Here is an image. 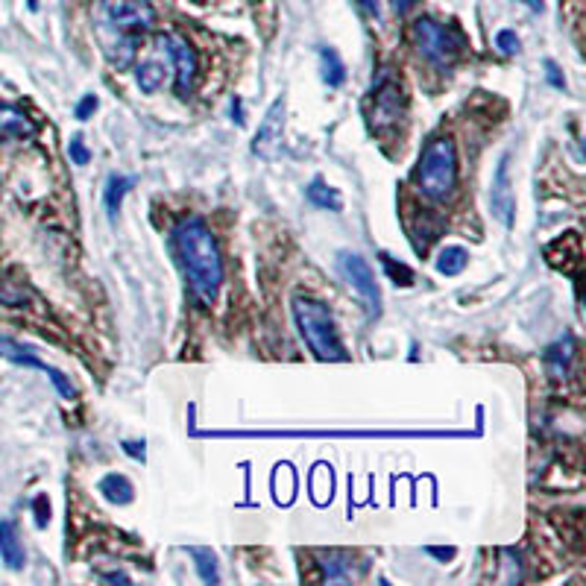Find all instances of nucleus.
Listing matches in <instances>:
<instances>
[{
  "instance_id": "obj_1",
  "label": "nucleus",
  "mask_w": 586,
  "mask_h": 586,
  "mask_svg": "<svg viewBox=\"0 0 586 586\" xmlns=\"http://www.w3.org/2000/svg\"><path fill=\"white\" fill-rule=\"evenodd\" d=\"M153 24H156V12L147 0H98L94 27L103 54L117 71L133 65L138 38L150 33Z\"/></svg>"
},
{
  "instance_id": "obj_2",
  "label": "nucleus",
  "mask_w": 586,
  "mask_h": 586,
  "mask_svg": "<svg viewBox=\"0 0 586 586\" xmlns=\"http://www.w3.org/2000/svg\"><path fill=\"white\" fill-rule=\"evenodd\" d=\"M173 249H177L179 264L185 270L191 293L203 305H212L223 284V258L212 229L200 217H185L173 229Z\"/></svg>"
},
{
  "instance_id": "obj_3",
  "label": "nucleus",
  "mask_w": 586,
  "mask_h": 586,
  "mask_svg": "<svg viewBox=\"0 0 586 586\" xmlns=\"http://www.w3.org/2000/svg\"><path fill=\"white\" fill-rule=\"evenodd\" d=\"M293 320H296V329L305 338L308 349L320 361H347L349 356L340 343L329 305H323L320 300H312V296H293Z\"/></svg>"
},
{
  "instance_id": "obj_4",
  "label": "nucleus",
  "mask_w": 586,
  "mask_h": 586,
  "mask_svg": "<svg viewBox=\"0 0 586 586\" xmlns=\"http://www.w3.org/2000/svg\"><path fill=\"white\" fill-rule=\"evenodd\" d=\"M417 185L431 203H446L458 188V150L452 138H431L417 165Z\"/></svg>"
},
{
  "instance_id": "obj_5",
  "label": "nucleus",
  "mask_w": 586,
  "mask_h": 586,
  "mask_svg": "<svg viewBox=\"0 0 586 586\" xmlns=\"http://www.w3.org/2000/svg\"><path fill=\"white\" fill-rule=\"evenodd\" d=\"M410 38H414V47L419 50V56L435 65V68H443V71L458 63V56L463 50V38L452 27H446L435 19L414 21Z\"/></svg>"
},
{
  "instance_id": "obj_6",
  "label": "nucleus",
  "mask_w": 586,
  "mask_h": 586,
  "mask_svg": "<svg viewBox=\"0 0 586 586\" xmlns=\"http://www.w3.org/2000/svg\"><path fill=\"white\" fill-rule=\"evenodd\" d=\"M375 106H373V126L375 133H384L402 121L405 115V89L399 80H393L391 74H382V80L375 82Z\"/></svg>"
},
{
  "instance_id": "obj_7",
  "label": "nucleus",
  "mask_w": 586,
  "mask_h": 586,
  "mask_svg": "<svg viewBox=\"0 0 586 586\" xmlns=\"http://www.w3.org/2000/svg\"><path fill=\"white\" fill-rule=\"evenodd\" d=\"M340 267H343V273H347L349 284L358 291V296L364 300L370 317H379L382 314V291H379V282H375L373 267L367 264L358 252H340Z\"/></svg>"
},
{
  "instance_id": "obj_8",
  "label": "nucleus",
  "mask_w": 586,
  "mask_h": 586,
  "mask_svg": "<svg viewBox=\"0 0 586 586\" xmlns=\"http://www.w3.org/2000/svg\"><path fill=\"white\" fill-rule=\"evenodd\" d=\"M489 212L505 229H510L516 221V196L514 182H510V153H505L496 165L493 173V185H489Z\"/></svg>"
},
{
  "instance_id": "obj_9",
  "label": "nucleus",
  "mask_w": 586,
  "mask_h": 586,
  "mask_svg": "<svg viewBox=\"0 0 586 586\" xmlns=\"http://www.w3.org/2000/svg\"><path fill=\"white\" fill-rule=\"evenodd\" d=\"M282 135H284V98H275L267 109V115L258 124L256 142H252V153L258 159L273 161L282 150Z\"/></svg>"
},
{
  "instance_id": "obj_10",
  "label": "nucleus",
  "mask_w": 586,
  "mask_h": 586,
  "mask_svg": "<svg viewBox=\"0 0 586 586\" xmlns=\"http://www.w3.org/2000/svg\"><path fill=\"white\" fill-rule=\"evenodd\" d=\"M159 45L165 47V54L173 59V68H177V94L179 98H188V94L194 91V80H196L194 47L179 36H159Z\"/></svg>"
},
{
  "instance_id": "obj_11",
  "label": "nucleus",
  "mask_w": 586,
  "mask_h": 586,
  "mask_svg": "<svg viewBox=\"0 0 586 586\" xmlns=\"http://www.w3.org/2000/svg\"><path fill=\"white\" fill-rule=\"evenodd\" d=\"M0 358H3V361H12V364L33 367V370H42V373H47L50 375V382H54V387L63 393L65 399H74V396H77L74 384L65 379V373L54 370V367H47L45 361H38V358L33 356V349L21 347V343H15V340H10V338H0Z\"/></svg>"
},
{
  "instance_id": "obj_12",
  "label": "nucleus",
  "mask_w": 586,
  "mask_h": 586,
  "mask_svg": "<svg viewBox=\"0 0 586 586\" xmlns=\"http://www.w3.org/2000/svg\"><path fill=\"white\" fill-rule=\"evenodd\" d=\"M317 566L323 568V577H326L329 584H349L352 577H358L356 560L343 549L320 551V554H317Z\"/></svg>"
},
{
  "instance_id": "obj_13",
  "label": "nucleus",
  "mask_w": 586,
  "mask_h": 586,
  "mask_svg": "<svg viewBox=\"0 0 586 586\" xmlns=\"http://www.w3.org/2000/svg\"><path fill=\"white\" fill-rule=\"evenodd\" d=\"M0 560L12 568V572H19L27 563V551L21 545L19 537V525L12 522V519H3L0 522Z\"/></svg>"
},
{
  "instance_id": "obj_14",
  "label": "nucleus",
  "mask_w": 586,
  "mask_h": 586,
  "mask_svg": "<svg viewBox=\"0 0 586 586\" xmlns=\"http://www.w3.org/2000/svg\"><path fill=\"white\" fill-rule=\"evenodd\" d=\"M30 135H36V124L21 109L0 100V142H7V138H30Z\"/></svg>"
},
{
  "instance_id": "obj_15",
  "label": "nucleus",
  "mask_w": 586,
  "mask_h": 586,
  "mask_svg": "<svg viewBox=\"0 0 586 586\" xmlns=\"http://www.w3.org/2000/svg\"><path fill=\"white\" fill-rule=\"evenodd\" d=\"M572 358H575L572 335H563L554 347L545 349V370L551 373V379H566L568 370H572Z\"/></svg>"
},
{
  "instance_id": "obj_16",
  "label": "nucleus",
  "mask_w": 586,
  "mask_h": 586,
  "mask_svg": "<svg viewBox=\"0 0 586 586\" xmlns=\"http://www.w3.org/2000/svg\"><path fill=\"white\" fill-rule=\"evenodd\" d=\"M100 493H103V498L112 502V505H129L135 496L129 478H126V475H117V472H112V475L100 481Z\"/></svg>"
},
{
  "instance_id": "obj_17",
  "label": "nucleus",
  "mask_w": 586,
  "mask_h": 586,
  "mask_svg": "<svg viewBox=\"0 0 586 586\" xmlns=\"http://www.w3.org/2000/svg\"><path fill=\"white\" fill-rule=\"evenodd\" d=\"M320 77L329 89H340V86L347 82V68L340 63L338 50L320 47Z\"/></svg>"
},
{
  "instance_id": "obj_18",
  "label": "nucleus",
  "mask_w": 586,
  "mask_h": 586,
  "mask_svg": "<svg viewBox=\"0 0 586 586\" xmlns=\"http://www.w3.org/2000/svg\"><path fill=\"white\" fill-rule=\"evenodd\" d=\"M305 194H308V203L317 205V209H326V212H340L343 209L338 188L326 185L323 179H314L312 185L305 188Z\"/></svg>"
},
{
  "instance_id": "obj_19",
  "label": "nucleus",
  "mask_w": 586,
  "mask_h": 586,
  "mask_svg": "<svg viewBox=\"0 0 586 586\" xmlns=\"http://www.w3.org/2000/svg\"><path fill=\"white\" fill-rule=\"evenodd\" d=\"M466 264H470V252H466L463 247H446V249H440L435 258L437 273H443V275L463 273Z\"/></svg>"
},
{
  "instance_id": "obj_20",
  "label": "nucleus",
  "mask_w": 586,
  "mask_h": 586,
  "mask_svg": "<svg viewBox=\"0 0 586 586\" xmlns=\"http://www.w3.org/2000/svg\"><path fill=\"white\" fill-rule=\"evenodd\" d=\"M129 188H133V179L129 177H109L106 194H103L109 221H117V212H121V205H124V196Z\"/></svg>"
},
{
  "instance_id": "obj_21",
  "label": "nucleus",
  "mask_w": 586,
  "mask_h": 586,
  "mask_svg": "<svg viewBox=\"0 0 586 586\" xmlns=\"http://www.w3.org/2000/svg\"><path fill=\"white\" fill-rule=\"evenodd\" d=\"M191 557H194L196 575L203 584H217L221 581V572H217V560H214L212 549H191L188 551Z\"/></svg>"
},
{
  "instance_id": "obj_22",
  "label": "nucleus",
  "mask_w": 586,
  "mask_h": 586,
  "mask_svg": "<svg viewBox=\"0 0 586 586\" xmlns=\"http://www.w3.org/2000/svg\"><path fill=\"white\" fill-rule=\"evenodd\" d=\"M135 80H138V89H142L144 94H156V91L161 89V82H165V68H161L159 63L138 65Z\"/></svg>"
},
{
  "instance_id": "obj_23",
  "label": "nucleus",
  "mask_w": 586,
  "mask_h": 586,
  "mask_svg": "<svg viewBox=\"0 0 586 586\" xmlns=\"http://www.w3.org/2000/svg\"><path fill=\"white\" fill-rule=\"evenodd\" d=\"M382 264L384 270H387V275H391L393 282L402 284V288H408V284H414V270H410L408 264H396V258L387 256V252H382Z\"/></svg>"
},
{
  "instance_id": "obj_24",
  "label": "nucleus",
  "mask_w": 586,
  "mask_h": 586,
  "mask_svg": "<svg viewBox=\"0 0 586 586\" xmlns=\"http://www.w3.org/2000/svg\"><path fill=\"white\" fill-rule=\"evenodd\" d=\"M496 47H498V54H505V56H516L519 50H522V45H519V36H516L514 30H498Z\"/></svg>"
},
{
  "instance_id": "obj_25",
  "label": "nucleus",
  "mask_w": 586,
  "mask_h": 586,
  "mask_svg": "<svg viewBox=\"0 0 586 586\" xmlns=\"http://www.w3.org/2000/svg\"><path fill=\"white\" fill-rule=\"evenodd\" d=\"M68 156H71V161L74 165H89L91 161V153H89V147H86V142H82L80 135H74L71 138V144H68Z\"/></svg>"
},
{
  "instance_id": "obj_26",
  "label": "nucleus",
  "mask_w": 586,
  "mask_h": 586,
  "mask_svg": "<svg viewBox=\"0 0 586 586\" xmlns=\"http://www.w3.org/2000/svg\"><path fill=\"white\" fill-rule=\"evenodd\" d=\"M19 303H24V293H21L12 282H7V279H0V305H19Z\"/></svg>"
},
{
  "instance_id": "obj_27",
  "label": "nucleus",
  "mask_w": 586,
  "mask_h": 586,
  "mask_svg": "<svg viewBox=\"0 0 586 586\" xmlns=\"http://www.w3.org/2000/svg\"><path fill=\"white\" fill-rule=\"evenodd\" d=\"M98 106H100V100L94 98V94H86V98L77 103V109H74V117H77V121H89V117L98 112Z\"/></svg>"
},
{
  "instance_id": "obj_28",
  "label": "nucleus",
  "mask_w": 586,
  "mask_h": 586,
  "mask_svg": "<svg viewBox=\"0 0 586 586\" xmlns=\"http://www.w3.org/2000/svg\"><path fill=\"white\" fill-rule=\"evenodd\" d=\"M358 12L370 21H382V7H379V0H356Z\"/></svg>"
},
{
  "instance_id": "obj_29",
  "label": "nucleus",
  "mask_w": 586,
  "mask_h": 586,
  "mask_svg": "<svg viewBox=\"0 0 586 586\" xmlns=\"http://www.w3.org/2000/svg\"><path fill=\"white\" fill-rule=\"evenodd\" d=\"M33 507H36V525L38 528H45V525L50 522V502H47V496H36Z\"/></svg>"
},
{
  "instance_id": "obj_30",
  "label": "nucleus",
  "mask_w": 586,
  "mask_h": 586,
  "mask_svg": "<svg viewBox=\"0 0 586 586\" xmlns=\"http://www.w3.org/2000/svg\"><path fill=\"white\" fill-rule=\"evenodd\" d=\"M545 77H549V82L554 86V89H566V80H563V74H560V68L554 63H545Z\"/></svg>"
},
{
  "instance_id": "obj_31",
  "label": "nucleus",
  "mask_w": 586,
  "mask_h": 586,
  "mask_svg": "<svg viewBox=\"0 0 586 586\" xmlns=\"http://www.w3.org/2000/svg\"><path fill=\"white\" fill-rule=\"evenodd\" d=\"M229 112H232V121H235V124H238V126L247 124V117H244V103H240L238 98H232Z\"/></svg>"
},
{
  "instance_id": "obj_32",
  "label": "nucleus",
  "mask_w": 586,
  "mask_h": 586,
  "mask_svg": "<svg viewBox=\"0 0 586 586\" xmlns=\"http://www.w3.org/2000/svg\"><path fill=\"white\" fill-rule=\"evenodd\" d=\"M124 452L129 454V458H135V461H144V440L142 443H138V440H126Z\"/></svg>"
},
{
  "instance_id": "obj_33",
  "label": "nucleus",
  "mask_w": 586,
  "mask_h": 586,
  "mask_svg": "<svg viewBox=\"0 0 586 586\" xmlns=\"http://www.w3.org/2000/svg\"><path fill=\"white\" fill-rule=\"evenodd\" d=\"M426 554H431V557L443 560V563H446V560H452L454 554H458V551H454V549H437V545H428Z\"/></svg>"
},
{
  "instance_id": "obj_34",
  "label": "nucleus",
  "mask_w": 586,
  "mask_h": 586,
  "mask_svg": "<svg viewBox=\"0 0 586 586\" xmlns=\"http://www.w3.org/2000/svg\"><path fill=\"white\" fill-rule=\"evenodd\" d=\"M103 581H109V584H129V575H124V572H109V575H103Z\"/></svg>"
},
{
  "instance_id": "obj_35",
  "label": "nucleus",
  "mask_w": 586,
  "mask_h": 586,
  "mask_svg": "<svg viewBox=\"0 0 586 586\" xmlns=\"http://www.w3.org/2000/svg\"><path fill=\"white\" fill-rule=\"evenodd\" d=\"M414 3H417V0H391V7L396 12H408L410 7H414Z\"/></svg>"
},
{
  "instance_id": "obj_36",
  "label": "nucleus",
  "mask_w": 586,
  "mask_h": 586,
  "mask_svg": "<svg viewBox=\"0 0 586 586\" xmlns=\"http://www.w3.org/2000/svg\"><path fill=\"white\" fill-rule=\"evenodd\" d=\"M522 3L531 12H542V10H545V3H542V0H522Z\"/></svg>"
}]
</instances>
